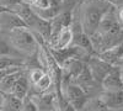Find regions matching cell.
I'll return each mask as SVG.
<instances>
[{
	"label": "cell",
	"mask_w": 123,
	"mask_h": 111,
	"mask_svg": "<svg viewBox=\"0 0 123 111\" xmlns=\"http://www.w3.org/2000/svg\"><path fill=\"white\" fill-rule=\"evenodd\" d=\"M24 26H26L25 22L22 21L21 17H20L15 11H12V10L6 9V10L0 13V30H1L3 33L10 32L15 28L24 27Z\"/></svg>",
	"instance_id": "cell-5"
},
{
	"label": "cell",
	"mask_w": 123,
	"mask_h": 111,
	"mask_svg": "<svg viewBox=\"0 0 123 111\" xmlns=\"http://www.w3.org/2000/svg\"><path fill=\"white\" fill-rule=\"evenodd\" d=\"M4 10H6V7H4V6L1 5V3H0V13H1V11H4Z\"/></svg>",
	"instance_id": "cell-24"
},
{
	"label": "cell",
	"mask_w": 123,
	"mask_h": 111,
	"mask_svg": "<svg viewBox=\"0 0 123 111\" xmlns=\"http://www.w3.org/2000/svg\"><path fill=\"white\" fill-rule=\"evenodd\" d=\"M10 10H12V11H15L20 17H21V20L25 22V25L28 27V28H32L35 22L37 21V19H38V15L35 13V10L33 7L21 1V3H18L17 5H15L14 7H11Z\"/></svg>",
	"instance_id": "cell-8"
},
{
	"label": "cell",
	"mask_w": 123,
	"mask_h": 111,
	"mask_svg": "<svg viewBox=\"0 0 123 111\" xmlns=\"http://www.w3.org/2000/svg\"><path fill=\"white\" fill-rule=\"evenodd\" d=\"M86 63H87V67L90 69L92 77H94V79L96 80L100 85H101L102 79L105 78V75L110 72V69L113 67V65L108 64L107 62H105V60H102L97 54L90 56L86 59Z\"/></svg>",
	"instance_id": "cell-4"
},
{
	"label": "cell",
	"mask_w": 123,
	"mask_h": 111,
	"mask_svg": "<svg viewBox=\"0 0 123 111\" xmlns=\"http://www.w3.org/2000/svg\"><path fill=\"white\" fill-rule=\"evenodd\" d=\"M123 89L122 68L121 65H113L101 82V90H119Z\"/></svg>",
	"instance_id": "cell-6"
},
{
	"label": "cell",
	"mask_w": 123,
	"mask_h": 111,
	"mask_svg": "<svg viewBox=\"0 0 123 111\" xmlns=\"http://www.w3.org/2000/svg\"><path fill=\"white\" fill-rule=\"evenodd\" d=\"M97 56L111 65H119L121 59L123 58V41H121L113 47L97 53Z\"/></svg>",
	"instance_id": "cell-10"
},
{
	"label": "cell",
	"mask_w": 123,
	"mask_h": 111,
	"mask_svg": "<svg viewBox=\"0 0 123 111\" xmlns=\"http://www.w3.org/2000/svg\"><path fill=\"white\" fill-rule=\"evenodd\" d=\"M52 84H53L52 75H50L49 73H44L43 77L37 82V84H35L32 86L35 88L36 93H47L49 90V88L52 86Z\"/></svg>",
	"instance_id": "cell-16"
},
{
	"label": "cell",
	"mask_w": 123,
	"mask_h": 111,
	"mask_svg": "<svg viewBox=\"0 0 123 111\" xmlns=\"http://www.w3.org/2000/svg\"><path fill=\"white\" fill-rule=\"evenodd\" d=\"M101 100L113 111H123V89L101 90L98 94Z\"/></svg>",
	"instance_id": "cell-7"
},
{
	"label": "cell",
	"mask_w": 123,
	"mask_h": 111,
	"mask_svg": "<svg viewBox=\"0 0 123 111\" xmlns=\"http://www.w3.org/2000/svg\"><path fill=\"white\" fill-rule=\"evenodd\" d=\"M22 0H0V3H1V5L6 9H11L14 7L15 5H17L18 3H21Z\"/></svg>",
	"instance_id": "cell-20"
},
{
	"label": "cell",
	"mask_w": 123,
	"mask_h": 111,
	"mask_svg": "<svg viewBox=\"0 0 123 111\" xmlns=\"http://www.w3.org/2000/svg\"><path fill=\"white\" fill-rule=\"evenodd\" d=\"M21 111H38V107L30 94L21 100Z\"/></svg>",
	"instance_id": "cell-18"
},
{
	"label": "cell",
	"mask_w": 123,
	"mask_h": 111,
	"mask_svg": "<svg viewBox=\"0 0 123 111\" xmlns=\"http://www.w3.org/2000/svg\"><path fill=\"white\" fill-rule=\"evenodd\" d=\"M106 1H108L111 5H113L115 7H118V6L123 5V0H106Z\"/></svg>",
	"instance_id": "cell-22"
},
{
	"label": "cell",
	"mask_w": 123,
	"mask_h": 111,
	"mask_svg": "<svg viewBox=\"0 0 123 111\" xmlns=\"http://www.w3.org/2000/svg\"><path fill=\"white\" fill-rule=\"evenodd\" d=\"M25 69L26 68L17 69V70H15V72L7 74L5 78H3L1 80H0V93L1 94H11L16 80L20 78V75L25 72Z\"/></svg>",
	"instance_id": "cell-12"
},
{
	"label": "cell",
	"mask_w": 123,
	"mask_h": 111,
	"mask_svg": "<svg viewBox=\"0 0 123 111\" xmlns=\"http://www.w3.org/2000/svg\"><path fill=\"white\" fill-rule=\"evenodd\" d=\"M30 88H31V84H30V80H28V78H27L26 69H25V72L20 75V78L16 80V83H15V85H14V89H12L11 94H12L15 98L22 100L26 95H28Z\"/></svg>",
	"instance_id": "cell-11"
},
{
	"label": "cell",
	"mask_w": 123,
	"mask_h": 111,
	"mask_svg": "<svg viewBox=\"0 0 123 111\" xmlns=\"http://www.w3.org/2000/svg\"><path fill=\"white\" fill-rule=\"evenodd\" d=\"M63 93H64V100L69 103L76 111L83 110L89 99L83 88L75 84L74 82H69L65 85V88H63Z\"/></svg>",
	"instance_id": "cell-3"
},
{
	"label": "cell",
	"mask_w": 123,
	"mask_h": 111,
	"mask_svg": "<svg viewBox=\"0 0 123 111\" xmlns=\"http://www.w3.org/2000/svg\"><path fill=\"white\" fill-rule=\"evenodd\" d=\"M5 35L7 36L12 47L26 59L36 56L38 48H41L32 30H30L26 26L15 28L10 32H6Z\"/></svg>",
	"instance_id": "cell-2"
},
{
	"label": "cell",
	"mask_w": 123,
	"mask_h": 111,
	"mask_svg": "<svg viewBox=\"0 0 123 111\" xmlns=\"http://www.w3.org/2000/svg\"><path fill=\"white\" fill-rule=\"evenodd\" d=\"M31 6H33L36 9H48L52 5H50V0H37L36 4L31 5Z\"/></svg>",
	"instance_id": "cell-19"
},
{
	"label": "cell",
	"mask_w": 123,
	"mask_h": 111,
	"mask_svg": "<svg viewBox=\"0 0 123 111\" xmlns=\"http://www.w3.org/2000/svg\"><path fill=\"white\" fill-rule=\"evenodd\" d=\"M115 9L106 0H83L79 3V22L84 32L89 36L94 35L100 25L102 16Z\"/></svg>",
	"instance_id": "cell-1"
},
{
	"label": "cell",
	"mask_w": 123,
	"mask_h": 111,
	"mask_svg": "<svg viewBox=\"0 0 123 111\" xmlns=\"http://www.w3.org/2000/svg\"><path fill=\"white\" fill-rule=\"evenodd\" d=\"M22 1L26 3V4H28V5H35L37 0H22Z\"/></svg>",
	"instance_id": "cell-23"
},
{
	"label": "cell",
	"mask_w": 123,
	"mask_h": 111,
	"mask_svg": "<svg viewBox=\"0 0 123 111\" xmlns=\"http://www.w3.org/2000/svg\"><path fill=\"white\" fill-rule=\"evenodd\" d=\"M7 68H26V58L17 56H1L0 57V69Z\"/></svg>",
	"instance_id": "cell-13"
},
{
	"label": "cell",
	"mask_w": 123,
	"mask_h": 111,
	"mask_svg": "<svg viewBox=\"0 0 123 111\" xmlns=\"http://www.w3.org/2000/svg\"><path fill=\"white\" fill-rule=\"evenodd\" d=\"M81 111H86V110H81Z\"/></svg>",
	"instance_id": "cell-25"
},
{
	"label": "cell",
	"mask_w": 123,
	"mask_h": 111,
	"mask_svg": "<svg viewBox=\"0 0 123 111\" xmlns=\"http://www.w3.org/2000/svg\"><path fill=\"white\" fill-rule=\"evenodd\" d=\"M116 15H117V19H118L119 24L123 26V5L116 7Z\"/></svg>",
	"instance_id": "cell-21"
},
{
	"label": "cell",
	"mask_w": 123,
	"mask_h": 111,
	"mask_svg": "<svg viewBox=\"0 0 123 111\" xmlns=\"http://www.w3.org/2000/svg\"><path fill=\"white\" fill-rule=\"evenodd\" d=\"M71 42H73V30H71V26H68L64 27L57 36L50 38L48 41V46L49 48L59 49V48L69 47Z\"/></svg>",
	"instance_id": "cell-9"
},
{
	"label": "cell",
	"mask_w": 123,
	"mask_h": 111,
	"mask_svg": "<svg viewBox=\"0 0 123 111\" xmlns=\"http://www.w3.org/2000/svg\"><path fill=\"white\" fill-rule=\"evenodd\" d=\"M0 111H21V100L15 98L12 94H4Z\"/></svg>",
	"instance_id": "cell-14"
},
{
	"label": "cell",
	"mask_w": 123,
	"mask_h": 111,
	"mask_svg": "<svg viewBox=\"0 0 123 111\" xmlns=\"http://www.w3.org/2000/svg\"><path fill=\"white\" fill-rule=\"evenodd\" d=\"M44 73H46V70L42 69V68H36V67H33L32 69H30L28 73H27V78H28V80H30L31 86L35 85V84H37V82L43 77Z\"/></svg>",
	"instance_id": "cell-17"
},
{
	"label": "cell",
	"mask_w": 123,
	"mask_h": 111,
	"mask_svg": "<svg viewBox=\"0 0 123 111\" xmlns=\"http://www.w3.org/2000/svg\"><path fill=\"white\" fill-rule=\"evenodd\" d=\"M1 56H17V57H22L12 47V45L10 43L7 36L5 33H3V32H0V57H1Z\"/></svg>",
	"instance_id": "cell-15"
}]
</instances>
